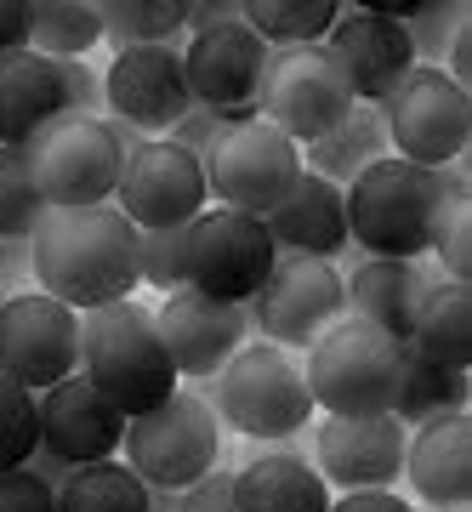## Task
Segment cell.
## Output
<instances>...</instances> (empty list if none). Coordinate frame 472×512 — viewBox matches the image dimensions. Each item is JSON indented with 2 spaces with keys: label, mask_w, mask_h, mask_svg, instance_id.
<instances>
[{
  "label": "cell",
  "mask_w": 472,
  "mask_h": 512,
  "mask_svg": "<svg viewBox=\"0 0 472 512\" xmlns=\"http://www.w3.org/2000/svg\"><path fill=\"white\" fill-rule=\"evenodd\" d=\"M433 256H438V268L450 274V285H467V274H472V205H450V217H444V228L433 239Z\"/></svg>",
  "instance_id": "obj_37"
},
{
  "label": "cell",
  "mask_w": 472,
  "mask_h": 512,
  "mask_svg": "<svg viewBox=\"0 0 472 512\" xmlns=\"http://www.w3.org/2000/svg\"><path fill=\"white\" fill-rule=\"evenodd\" d=\"M57 80H63V103H69V114L97 120V109H103V74L91 69V63H80V57H69V63H57Z\"/></svg>",
  "instance_id": "obj_40"
},
{
  "label": "cell",
  "mask_w": 472,
  "mask_h": 512,
  "mask_svg": "<svg viewBox=\"0 0 472 512\" xmlns=\"http://www.w3.org/2000/svg\"><path fill=\"white\" fill-rule=\"evenodd\" d=\"M46 217V200L29 171V148H0V239H29Z\"/></svg>",
  "instance_id": "obj_33"
},
{
  "label": "cell",
  "mask_w": 472,
  "mask_h": 512,
  "mask_svg": "<svg viewBox=\"0 0 472 512\" xmlns=\"http://www.w3.org/2000/svg\"><path fill=\"white\" fill-rule=\"evenodd\" d=\"M268 46L245 29V18L228 23V29H205V35H188V52H182V80H188V97L200 109L228 114L234 126L256 120V97H262V74H268Z\"/></svg>",
  "instance_id": "obj_16"
},
{
  "label": "cell",
  "mask_w": 472,
  "mask_h": 512,
  "mask_svg": "<svg viewBox=\"0 0 472 512\" xmlns=\"http://www.w3.org/2000/svg\"><path fill=\"white\" fill-rule=\"evenodd\" d=\"M461 410H467V370H444V365H433V359H421V353L404 342L399 393H393V410H387V416H399L404 427H410V421L427 427V421L461 416Z\"/></svg>",
  "instance_id": "obj_28"
},
{
  "label": "cell",
  "mask_w": 472,
  "mask_h": 512,
  "mask_svg": "<svg viewBox=\"0 0 472 512\" xmlns=\"http://www.w3.org/2000/svg\"><path fill=\"white\" fill-rule=\"evenodd\" d=\"M57 512H148V484L126 461H91L57 490Z\"/></svg>",
  "instance_id": "obj_31"
},
{
  "label": "cell",
  "mask_w": 472,
  "mask_h": 512,
  "mask_svg": "<svg viewBox=\"0 0 472 512\" xmlns=\"http://www.w3.org/2000/svg\"><path fill=\"white\" fill-rule=\"evenodd\" d=\"M387 154L421 171H444L472 143V92H461L444 69H410L399 92L382 103Z\"/></svg>",
  "instance_id": "obj_7"
},
{
  "label": "cell",
  "mask_w": 472,
  "mask_h": 512,
  "mask_svg": "<svg viewBox=\"0 0 472 512\" xmlns=\"http://www.w3.org/2000/svg\"><path fill=\"white\" fill-rule=\"evenodd\" d=\"M228 131H234V120H228V114L200 109V103H194V109L182 114L177 126H171V143H177V148H188V154H194V160L205 165V154H211V148H217L222 137H228Z\"/></svg>",
  "instance_id": "obj_38"
},
{
  "label": "cell",
  "mask_w": 472,
  "mask_h": 512,
  "mask_svg": "<svg viewBox=\"0 0 472 512\" xmlns=\"http://www.w3.org/2000/svg\"><path fill=\"white\" fill-rule=\"evenodd\" d=\"M126 467L143 478L148 490H188L194 478H205L222 456V427L217 410L200 393H171L165 404L143 410L126 421Z\"/></svg>",
  "instance_id": "obj_6"
},
{
  "label": "cell",
  "mask_w": 472,
  "mask_h": 512,
  "mask_svg": "<svg viewBox=\"0 0 472 512\" xmlns=\"http://www.w3.org/2000/svg\"><path fill=\"white\" fill-rule=\"evenodd\" d=\"M245 313L273 348L308 353L336 319H347L342 274H336V262H319V256H273L268 279Z\"/></svg>",
  "instance_id": "obj_10"
},
{
  "label": "cell",
  "mask_w": 472,
  "mask_h": 512,
  "mask_svg": "<svg viewBox=\"0 0 472 512\" xmlns=\"http://www.w3.org/2000/svg\"><path fill=\"white\" fill-rule=\"evenodd\" d=\"M273 256L279 251H273L262 217L205 205L200 217L188 222V262H182L188 268V291L234 302V308H251V296L262 291Z\"/></svg>",
  "instance_id": "obj_11"
},
{
  "label": "cell",
  "mask_w": 472,
  "mask_h": 512,
  "mask_svg": "<svg viewBox=\"0 0 472 512\" xmlns=\"http://www.w3.org/2000/svg\"><path fill=\"white\" fill-rule=\"evenodd\" d=\"M376 160H387V126H382V109L376 103H353L342 126H330L319 143L302 148V171L325 177L330 188H347Z\"/></svg>",
  "instance_id": "obj_26"
},
{
  "label": "cell",
  "mask_w": 472,
  "mask_h": 512,
  "mask_svg": "<svg viewBox=\"0 0 472 512\" xmlns=\"http://www.w3.org/2000/svg\"><path fill=\"white\" fill-rule=\"evenodd\" d=\"M0 376L29 393L80 376V313L52 302L46 291L6 296L0 308Z\"/></svg>",
  "instance_id": "obj_14"
},
{
  "label": "cell",
  "mask_w": 472,
  "mask_h": 512,
  "mask_svg": "<svg viewBox=\"0 0 472 512\" xmlns=\"http://www.w3.org/2000/svg\"><path fill=\"white\" fill-rule=\"evenodd\" d=\"M23 467H29V473H35L40 484H52V490H63V484H69V473H74L69 461H57L52 450H35V456L23 461Z\"/></svg>",
  "instance_id": "obj_46"
},
{
  "label": "cell",
  "mask_w": 472,
  "mask_h": 512,
  "mask_svg": "<svg viewBox=\"0 0 472 512\" xmlns=\"http://www.w3.org/2000/svg\"><path fill=\"white\" fill-rule=\"evenodd\" d=\"M103 109L114 126H131L137 137H171V126L194 109L188 80H182V52L177 46L114 52L109 74H103Z\"/></svg>",
  "instance_id": "obj_15"
},
{
  "label": "cell",
  "mask_w": 472,
  "mask_h": 512,
  "mask_svg": "<svg viewBox=\"0 0 472 512\" xmlns=\"http://www.w3.org/2000/svg\"><path fill=\"white\" fill-rule=\"evenodd\" d=\"M35 404H40V450H52L69 467L114 461V450L126 444V416L86 376H69V382L35 393Z\"/></svg>",
  "instance_id": "obj_20"
},
{
  "label": "cell",
  "mask_w": 472,
  "mask_h": 512,
  "mask_svg": "<svg viewBox=\"0 0 472 512\" xmlns=\"http://www.w3.org/2000/svg\"><path fill=\"white\" fill-rule=\"evenodd\" d=\"M262 228H268L279 256H319V262H336L342 251H353V245H347L342 188H330L325 177H313V171L296 177V188L262 217Z\"/></svg>",
  "instance_id": "obj_22"
},
{
  "label": "cell",
  "mask_w": 472,
  "mask_h": 512,
  "mask_svg": "<svg viewBox=\"0 0 472 512\" xmlns=\"http://www.w3.org/2000/svg\"><path fill=\"white\" fill-rule=\"evenodd\" d=\"M40 450V404L29 387H18L12 376H0V473L23 467Z\"/></svg>",
  "instance_id": "obj_35"
},
{
  "label": "cell",
  "mask_w": 472,
  "mask_h": 512,
  "mask_svg": "<svg viewBox=\"0 0 472 512\" xmlns=\"http://www.w3.org/2000/svg\"><path fill=\"white\" fill-rule=\"evenodd\" d=\"M200 399L217 404L222 421H234V433H245V439H296L313 421L302 365L285 348H273V342H245L205 382Z\"/></svg>",
  "instance_id": "obj_5"
},
{
  "label": "cell",
  "mask_w": 472,
  "mask_h": 512,
  "mask_svg": "<svg viewBox=\"0 0 472 512\" xmlns=\"http://www.w3.org/2000/svg\"><path fill=\"white\" fill-rule=\"evenodd\" d=\"M188 228H154V234H137V285H154V291H182L188 285Z\"/></svg>",
  "instance_id": "obj_36"
},
{
  "label": "cell",
  "mask_w": 472,
  "mask_h": 512,
  "mask_svg": "<svg viewBox=\"0 0 472 512\" xmlns=\"http://www.w3.org/2000/svg\"><path fill=\"white\" fill-rule=\"evenodd\" d=\"M57 120H69V103H63V80H57L52 57H0V148H29Z\"/></svg>",
  "instance_id": "obj_24"
},
{
  "label": "cell",
  "mask_w": 472,
  "mask_h": 512,
  "mask_svg": "<svg viewBox=\"0 0 472 512\" xmlns=\"http://www.w3.org/2000/svg\"><path fill=\"white\" fill-rule=\"evenodd\" d=\"M154 330H160L165 353L177 376H194V382H211L239 348H245V330H251V313L234 308V302H217V296L200 291H171L165 308L154 313Z\"/></svg>",
  "instance_id": "obj_18"
},
{
  "label": "cell",
  "mask_w": 472,
  "mask_h": 512,
  "mask_svg": "<svg viewBox=\"0 0 472 512\" xmlns=\"http://www.w3.org/2000/svg\"><path fill=\"white\" fill-rule=\"evenodd\" d=\"M404 370V342L382 336L376 325L336 319V325L308 348V399L325 416H387L399 393Z\"/></svg>",
  "instance_id": "obj_4"
},
{
  "label": "cell",
  "mask_w": 472,
  "mask_h": 512,
  "mask_svg": "<svg viewBox=\"0 0 472 512\" xmlns=\"http://www.w3.org/2000/svg\"><path fill=\"white\" fill-rule=\"evenodd\" d=\"M325 52H330V63L342 69L353 103H376V109L399 92L404 74L416 69V52H410V40H404V23L370 12V6L336 18V29L325 35Z\"/></svg>",
  "instance_id": "obj_19"
},
{
  "label": "cell",
  "mask_w": 472,
  "mask_h": 512,
  "mask_svg": "<svg viewBox=\"0 0 472 512\" xmlns=\"http://www.w3.org/2000/svg\"><path fill=\"white\" fill-rule=\"evenodd\" d=\"M239 12H245V29L268 52L273 46L279 52H291V46H325V35L342 18L336 0H245Z\"/></svg>",
  "instance_id": "obj_29"
},
{
  "label": "cell",
  "mask_w": 472,
  "mask_h": 512,
  "mask_svg": "<svg viewBox=\"0 0 472 512\" xmlns=\"http://www.w3.org/2000/svg\"><path fill=\"white\" fill-rule=\"evenodd\" d=\"M444 74H450L461 92L472 86V23L461 29V35H455V46H450V69H444Z\"/></svg>",
  "instance_id": "obj_45"
},
{
  "label": "cell",
  "mask_w": 472,
  "mask_h": 512,
  "mask_svg": "<svg viewBox=\"0 0 472 512\" xmlns=\"http://www.w3.org/2000/svg\"><path fill=\"white\" fill-rule=\"evenodd\" d=\"M29 274L74 313L126 302L137 291V228L114 205L46 211L29 234Z\"/></svg>",
  "instance_id": "obj_1"
},
{
  "label": "cell",
  "mask_w": 472,
  "mask_h": 512,
  "mask_svg": "<svg viewBox=\"0 0 472 512\" xmlns=\"http://www.w3.org/2000/svg\"><path fill=\"white\" fill-rule=\"evenodd\" d=\"M347 109H353V92H347L342 69L330 63L325 46H291V52L268 57L256 114L285 131L296 148L319 143L330 126H342Z\"/></svg>",
  "instance_id": "obj_12"
},
{
  "label": "cell",
  "mask_w": 472,
  "mask_h": 512,
  "mask_svg": "<svg viewBox=\"0 0 472 512\" xmlns=\"http://www.w3.org/2000/svg\"><path fill=\"white\" fill-rule=\"evenodd\" d=\"M0 308H6V285H0Z\"/></svg>",
  "instance_id": "obj_48"
},
{
  "label": "cell",
  "mask_w": 472,
  "mask_h": 512,
  "mask_svg": "<svg viewBox=\"0 0 472 512\" xmlns=\"http://www.w3.org/2000/svg\"><path fill=\"white\" fill-rule=\"evenodd\" d=\"M0 512H57V490L40 484L29 467H6L0 473Z\"/></svg>",
  "instance_id": "obj_39"
},
{
  "label": "cell",
  "mask_w": 472,
  "mask_h": 512,
  "mask_svg": "<svg viewBox=\"0 0 472 512\" xmlns=\"http://www.w3.org/2000/svg\"><path fill=\"white\" fill-rule=\"evenodd\" d=\"M245 0H188V18H182V35H205V29H228L239 23Z\"/></svg>",
  "instance_id": "obj_42"
},
{
  "label": "cell",
  "mask_w": 472,
  "mask_h": 512,
  "mask_svg": "<svg viewBox=\"0 0 472 512\" xmlns=\"http://www.w3.org/2000/svg\"><path fill=\"white\" fill-rule=\"evenodd\" d=\"M347 291V319L376 325L393 342H410L416 313L433 291V279L421 274V262H387V256H364L353 274H342Z\"/></svg>",
  "instance_id": "obj_23"
},
{
  "label": "cell",
  "mask_w": 472,
  "mask_h": 512,
  "mask_svg": "<svg viewBox=\"0 0 472 512\" xmlns=\"http://www.w3.org/2000/svg\"><path fill=\"white\" fill-rule=\"evenodd\" d=\"M461 29H467V6L461 0H433V6L416 0V12L404 18V40H410L421 69H444V57H450Z\"/></svg>",
  "instance_id": "obj_34"
},
{
  "label": "cell",
  "mask_w": 472,
  "mask_h": 512,
  "mask_svg": "<svg viewBox=\"0 0 472 512\" xmlns=\"http://www.w3.org/2000/svg\"><path fill=\"white\" fill-rule=\"evenodd\" d=\"M410 348L444 370L472 365V291L467 285H450L444 279V285L427 291V302L416 313V330H410Z\"/></svg>",
  "instance_id": "obj_27"
},
{
  "label": "cell",
  "mask_w": 472,
  "mask_h": 512,
  "mask_svg": "<svg viewBox=\"0 0 472 512\" xmlns=\"http://www.w3.org/2000/svg\"><path fill=\"white\" fill-rule=\"evenodd\" d=\"M177 512H234V473L211 467L205 478H194L188 490H177Z\"/></svg>",
  "instance_id": "obj_41"
},
{
  "label": "cell",
  "mask_w": 472,
  "mask_h": 512,
  "mask_svg": "<svg viewBox=\"0 0 472 512\" xmlns=\"http://www.w3.org/2000/svg\"><path fill=\"white\" fill-rule=\"evenodd\" d=\"M234 512H330V490L302 456H256L234 473Z\"/></svg>",
  "instance_id": "obj_25"
},
{
  "label": "cell",
  "mask_w": 472,
  "mask_h": 512,
  "mask_svg": "<svg viewBox=\"0 0 472 512\" xmlns=\"http://www.w3.org/2000/svg\"><path fill=\"white\" fill-rule=\"evenodd\" d=\"M29 262V239H0V268H23Z\"/></svg>",
  "instance_id": "obj_47"
},
{
  "label": "cell",
  "mask_w": 472,
  "mask_h": 512,
  "mask_svg": "<svg viewBox=\"0 0 472 512\" xmlns=\"http://www.w3.org/2000/svg\"><path fill=\"white\" fill-rule=\"evenodd\" d=\"M342 205H347V245H359V256L421 262L433 251L450 205L467 200H450L438 171H421V165H404L387 154L342 188Z\"/></svg>",
  "instance_id": "obj_2"
},
{
  "label": "cell",
  "mask_w": 472,
  "mask_h": 512,
  "mask_svg": "<svg viewBox=\"0 0 472 512\" xmlns=\"http://www.w3.org/2000/svg\"><path fill=\"white\" fill-rule=\"evenodd\" d=\"M302 177V148L262 114L234 126L211 154H205V188L222 211H245V217H268Z\"/></svg>",
  "instance_id": "obj_9"
},
{
  "label": "cell",
  "mask_w": 472,
  "mask_h": 512,
  "mask_svg": "<svg viewBox=\"0 0 472 512\" xmlns=\"http://www.w3.org/2000/svg\"><path fill=\"white\" fill-rule=\"evenodd\" d=\"M205 200H211L205 165L171 137H148L126 154V171H120L109 205L137 234H154V228H188L205 211Z\"/></svg>",
  "instance_id": "obj_13"
},
{
  "label": "cell",
  "mask_w": 472,
  "mask_h": 512,
  "mask_svg": "<svg viewBox=\"0 0 472 512\" xmlns=\"http://www.w3.org/2000/svg\"><path fill=\"white\" fill-rule=\"evenodd\" d=\"M80 376L126 421L177 393V365L154 330V313L131 296L80 313Z\"/></svg>",
  "instance_id": "obj_3"
},
{
  "label": "cell",
  "mask_w": 472,
  "mask_h": 512,
  "mask_svg": "<svg viewBox=\"0 0 472 512\" xmlns=\"http://www.w3.org/2000/svg\"><path fill=\"white\" fill-rule=\"evenodd\" d=\"M103 40L126 46H171L182 35L188 0H103Z\"/></svg>",
  "instance_id": "obj_32"
},
{
  "label": "cell",
  "mask_w": 472,
  "mask_h": 512,
  "mask_svg": "<svg viewBox=\"0 0 472 512\" xmlns=\"http://www.w3.org/2000/svg\"><path fill=\"white\" fill-rule=\"evenodd\" d=\"M410 427L399 416H330L319 427V478L325 490H393L404 478Z\"/></svg>",
  "instance_id": "obj_17"
},
{
  "label": "cell",
  "mask_w": 472,
  "mask_h": 512,
  "mask_svg": "<svg viewBox=\"0 0 472 512\" xmlns=\"http://www.w3.org/2000/svg\"><path fill=\"white\" fill-rule=\"evenodd\" d=\"M29 52V0H0V57Z\"/></svg>",
  "instance_id": "obj_43"
},
{
  "label": "cell",
  "mask_w": 472,
  "mask_h": 512,
  "mask_svg": "<svg viewBox=\"0 0 472 512\" xmlns=\"http://www.w3.org/2000/svg\"><path fill=\"white\" fill-rule=\"evenodd\" d=\"M29 171L46 211H86V205H109L126 171V148L114 137V126L97 120H57L52 131H40L29 143Z\"/></svg>",
  "instance_id": "obj_8"
},
{
  "label": "cell",
  "mask_w": 472,
  "mask_h": 512,
  "mask_svg": "<svg viewBox=\"0 0 472 512\" xmlns=\"http://www.w3.org/2000/svg\"><path fill=\"white\" fill-rule=\"evenodd\" d=\"M330 512H416V507L393 490H347L330 501Z\"/></svg>",
  "instance_id": "obj_44"
},
{
  "label": "cell",
  "mask_w": 472,
  "mask_h": 512,
  "mask_svg": "<svg viewBox=\"0 0 472 512\" xmlns=\"http://www.w3.org/2000/svg\"><path fill=\"white\" fill-rule=\"evenodd\" d=\"M103 40V12L91 0H29V52L69 63Z\"/></svg>",
  "instance_id": "obj_30"
},
{
  "label": "cell",
  "mask_w": 472,
  "mask_h": 512,
  "mask_svg": "<svg viewBox=\"0 0 472 512\" xmlns=\"http://www.w3.org/2000/svg\"><path fill=\"white\" fill-rule=\"evenodd\" d=\"M404 478H410V490L433 512L472 507V421H467V410L416 427V439L404 444Z\"/></svg>",
  "instance_id": "obj_21"
}]
</instances>
